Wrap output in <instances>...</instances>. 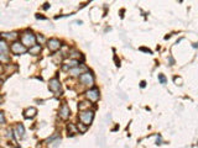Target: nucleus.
<instances>
[{
  "instance_id": "1",
  "label": "nucleus",
  "mask_w": 198,
  "mask_h": 148,
  "mask_svg": "<svg viewBox=\"0 0 198 148\" xmlns=\"http://www.w3.org/2000/svg\"><path fill=\"white\" fill-rule=\"evenodd\" d=\"M21 43H23L25 47H29V48L36 46V36H35L31 31L27 30V31H25V32L21 33Z\"/></svg>"
},
{
  "instance_id": "2",
  "label": "nucleus",
  "mask_w": 198,
  "mask_h": 148,
  "mask_svg": "<svg viewBox=\"0 0 198 148\" xmlns=\"http://www.w3.org/2000/svg\"><path fill=\"white\" fill-rule=\"evenodd\" d=\"M93 119H94V112H93L92 110L80 111V114H79V120H80V122H82L83 125H85V126H89V125L92 123Z\"/></svg>"
},
{
  "instance_id": "3",
  "label": "nucleus",
  "mask_w": 198,
  "mask_h": 148,
  "mask_svg": "<svg viewBox=\"0 0 198 148\" xmlns=\"http://www.w3.org/2000/svg\"><path fill=\"white\" fill-rule=\"evenodd\" d=\"M79 82L83 84V85H93L94 83V77L90 72H84L83 74L79 76Z\"/></svg>"
},
{
  "instance_id": "4",
  "label": "nucleus",
  "mask_w": 198,
  "mask_h": 148,
  "mask_svg": "<svg viewBox=\"0 0 198 148\" xmlns=\"http://www.w3.org/2000/svg\"><path fill=\"white\" fill-rule=\"evenodd\" d=\"M85 96L88 98V100H89V101H92V103H97V101L99 100V98H101V93H99V89H97V88H92V89L87 90Z\"/></svg>"
},
{
  "instance_id": "5",
  "label": "nucleus",
  "mask_w": 198,
  "mask_h": 148,
  "mask_svg": "<svg viewBox=\"0 0 198 148\" xmlns=\"http://www.w3.org/2000/svg\"><path fill=\"white\" fill-rule=\"evenodd\" d=\"M10 51H11L14 54H23V53H25V52L27 51V48H26L23 43H20V42H14V43L10 46Z\"/></svg>"
},
{
  "instance_id": "6",
  "label": "nucleus",
  "mask_w": 198,
  "mask_h": 148,
  "mask_svg": "<svg viewBox=\"0 0 198 148\" xmlns=\"http://www.w3.org/2000/svg\"><path fill=\"white\" fill-rule=\"evenodd\" d=\"M61 42H60V40H57V38H50L48 41H47V47H48V49L50 51H52V52H56V51H58L60 48H61Z\"/></svg>"
},
{
  "instance_id": "7",
  "label": "nucleus",
  "mask_w": 198,
  "mask_h": 148,
  "mask_svg": "<svg viewBox=\"0 0 198 148\" xmlns=\"http://www.w3.org/2000/svg\"><path fill=\"white\" fill-rule=\"evenodd\" d=\"M48 88H50V90H51V92H53V93H58V92H61V83H60V80H58L57 78L51 79V80H50V83H48Z\"/></svg>"
},
{
  "instance_id": "8",
  "label": "nucleus",
  "mask_w": 198,
  "mask_h": 148,
  "mask_svg": "<svg viewBox=\"0 0 198 148\" xmlns=\"http://www.w3.org/2000/svg\"><path fill=\"white\" fill-rule=\"evenodd\" d=\"M69 115H71L69 107H68L66 104H63V105L61 106V109H60V117H61L62 120H67V119L69 117Z\"/></svg>"
},
{
  "instance_id": "9",
  "label": "nucleus",
  "mask_w": 198,
  "mask_h": 148,
  "mask_svg": "<svg viewBox=\"0 0 198 148\" xmlns=\"http://www.w3.org/2000/svg\"><path fill=\"white\" fill-rule=\"evenodd\" d=\"M84 70H87V68L84 67V65H82V67H76V68H72V69H69V74L71 76H79V74H83V72Z\"/></svg>"
},
{
  "instance_id": "10",
  "label": "nucleus",
  "mask_w": 198,
  "mask_h": 148,
  "mask_svg": "<svg viewBox=\"0 0 198 148\" xmlns=\"http://www.w3.org/2000/svg\"><path fill=\"white\" fill-rule=\"evenodd\" d=\"M36 114H37V110L35 107H29V109H26L24 111V116L26 119H34L36 116Z\"/></svg>"
},
{
  "instance_id": "11",
  "label": "nucleus",
  "mask_w": 198,
  "mask_h": 148,
  "mask_svg": "<svg viewBox=\"0 0 198 148\" xmlns=\"http://www.w3.org/2000/svg\"><path fill=\"white\" fill-rule=\"evenodd\" d=\"M8 51H9V47L6 45V41L5 40H0V54H5L6 56Z\"/></svg>"
},
{
  "instance_id": "12",
  "label": "nucleus",
  "mask_w": 198,
  "mask_h": 148,
  "mask_svg": "<svg viewBox=\"0 0 198 148\" xmlns=\"http://www.w3.org/2000/svg\"><path fill=\"white\" fill-rule=\"evenodd\" d=\"M16 136H18L20 139L25 137V128H24V126H23L21 123H19V125L16 126Z\"/></svg>"
},
{
  "instance_id": "13",
  "label": "nucleus",
  "mask_w": 198,
  "mask_h": 148,
  "mask_svg": "<svg viewBox=\"0 0 198 148\" xmlns=\"http://www.w3.org/2000/svg\"><path fill=\"white\" fill-rule=\"evenodd\" d=\"M40 52H41V45H36V46L29 48V53L32 56H37V54H40Z\"/></svg>"
},
{
  "instance_id": "14",
  "label": "nucleus",
  "mask_w": 198,
  "mask_h": 148,
  "mask_svg": "<svg viewBox=\"0 0 198 148\" xmlns=\"http://www.w3.org/2000/svg\"><path fill=\"white\" fill-rule=\"evenodd\" d=\"M3 38H8V40H15L18 37V32H4L2 33Z\"/></svg>"
},
{
  "instance_id": "15",
  "label": "nucleus",
  "mask_w": 198,
  "mask_h": 148,
  "mask_svg": "<svg viewBox=\"0 0 198 148\" xmlns=\"http://www.w3.org/2000/svg\"><path fill=\"white\" fill-rule=\"evenodd\" d=\"M79 65V62L78 60H74V59H71L66 65H63V69H68V68H76V67H78Z\"/></svg>"
},
{
  "instance_id": "16",
  "label": "nucleus",
  "mask_w": 198,
  "mask_h": 148,
  "mask_svg": "<svg viewBox=\"0 0 198 148\" xmlns=\"http://www.w3.org/2000/svg\"><path fill=\"white\" fill-rule=\"evenodd\" d=\"M69 57H71L72 59L77 60V58H82V54H80V52H78V51L72 49V51H71V53H69Z\"/></svg>"
},
{
  "instance_id": "17",
  "label": "nucleus",
  "mask_w": 198,
  "mask_h": 148,
  "mask_svg": "<svg viewBox=\"0 0 198 148\" xmlns=\"http://www.w3.org/2000/svg\"><path fill=\"white\" fill-rule=\"evenodd\" d=\"M67 130H68V132L71 133V134H76V133H78L79 131H78V128H77V126H74L73 123H69L68 126H67Z\"/></svg>"
},
{
  "instance_id": "18",
  "label": "nucleus",
  "mask_w": 198,
  "mask_h": 148,
  "mask_svg": "<svg viewBox=\"0 0 198 148\" xmlns=\"http://www.w3.org/2000/svg\"><path fill=\"white\" fill-rule=\"evenodd\" d=\"M89 101H82L80 104H79V106H78V109L80 110V111H85V110H89Z\"/></svg>"
},
{
  "instance_id": "19",
  "label": "nucleus",
  "mask_w": 198,
  "mask_h": 148,
  "mask_svg": "<svg viewBox=\"0 0 198 148\" xmlns=\"http://www.w3.org/2000/svg\"><path fill=\"white\" fill-rule=\"evenodd\" d=\"M77 128H78V131H79V132H85V130H87V126H85V125H83V123L80 122V123L77 126Z\"/></svg>"
},
{
  "instance_id": "20",
  "label": "nucleus",
  "mask_w": 198,
  "mask_h": 148,
  "mask_svg": "<svg viewBox=\"0 0 198 148\" xmlns=\"http://www.w3.org/2000/svg\"><path fill=\"white\" fill-rule=\"evenodd\" d=\"M159 80H160L161 84H166V78H165L163 74H159Z\"/></svg>"
},
{
  "instance_id": "21",
  "label": "nucleus",
  "mask_w": 198,
  "mask_h": 148,
  "mask_svg": "<svg viewBox=\"0 0 198 148\" xmlns=\"http://www.w3.org/2000/svg\"><path fill=\"white\" fill-rule=\"evenodd\" d=\"M173 80H175V83H176L177 85H182V78H179V77H178V78H177V77H175V79H173Z\"/></svg>"
},
{
  "instance_id": "22",
  "label": "nucleus",
  "mask_w": 198,
  "mask_h": 148,
  "mask_svg": "<svg viewBox=\"0 0 198 148\" xmlns=\"http://www.w3.org/2000/svg\"><path fill=\"white\" fill-rule=\"evenodd\" d=\"M5 122V116H4V112H0V125H3Z\"/></svg>"
},
{
  "instance_id": "23",
  "label": "nucleus",
  "mask_w": 198,
  "mask_h": 148,
  "mask_svg": "<svg viewBox=\"0 0 198 148\" xmlns=\"http://www.w3.org/2000/svg\"><path fill=\"white\" fill-rule=\"evenodd\" d=\"M8 136H9V138H10V139H14V134H13V130H10V131H9V134H8Z\"/></svg>"
},
{
  "instance_id": "24",
  "label": "nucleus",
  "mask_w": 198,
  "mask_h": 148,
  "mask_svg": "<svg viewBox=\"0 0 198 148\" xmlns=\"http://www.w3.org/2000/svg\"><path fill=\"white\" fill-rule=\"evenodd\" d=\"M2 72H3V67H2V64H0V74H2Z\"/></svg>"
},
{
  "instance_id": "25",
  "label": "nucleus",
  "mask_w": 198,
  "mask_h": 148,
  "mask_svg": "<svg viewBox=\"0 0 198 148\" xmlns=\"http://www.w3.org/2000/svg\"><path fill=\"white\" fill-rule=\"evenodd\" d=\"M14 148H18V147H14Z\"/></svg>"
},
{
  "instance_id": "26",
  "label": "nucleus",
  "mask_w": 198,
  "mask_h": 148,
  "mask_svg": "<svg viewBox=\"0 0 198 148\" xmlns=\"http://www.w3.org/2000/svg\"><path fill=\"white\" fill-rule=\"evenodd\" d=\"M0 103H2V100H0Z\"/></svg>"
}]
</instances>
